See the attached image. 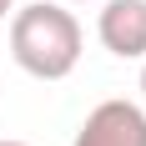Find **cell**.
Returning a JSON list of instances; mask_svg holds the SVG:
<instances>
[{
	"label": "cell",
	"instance_id": "1",
	"mask_svg": "<svg viewBox=\"0 0 146 146\" xmlns=\"http://www.w3.org/2000/svg\"><path fill=\"white\" fill-rule=\"evenodd\" d=\"M81 20L60 0H35L10 15V56L35 81H66L81 66Z\"/></svg>",
	"mask_w": 146,
	"mask_h": 146
},
{
	"label": "cell",
	"instance_id": "2",
	"mask_svg": "<svg viewBox=\"0 0 146 146\" xmlns=\"http://www.w3.org/2000/svg\"><path fill=\"white\" fill-rule=\"evenodd\" d=\"M71 146H146V106L121 101V96L91 106Z\"/></svg>",
	"mask_w": 146,
	"mask_h": 146
},
{
	"label": "cell",
	"instance_id": "3",
	"mask_svg": "<svg viewBox=\"0 0 146 146\" xmlns=\"http://www.w3.org/2000/svg\"><path fill=\"white\" fill-rule=\"evenodd\" d=\"M96 35L111 56L146 60V0H106L96 15Z\"/></svg>",
	"mask_w": 146,
	"mask_h": 146
},
{
	"label": "cell",
	"instance_id": "4",
	"mask_svg": "<svg viewBox=\"0 0 146 146\" xmlns=\"http://www.w3.org/2000/svg\"><path fill=\"white\" fill-rule=\"evenodd\" d=\"M15 10V0H0V20H5V15H10Z\"/></svg>",
	"mask_w": 146,
	"mask_h": 146
},
{
	"label": "cell",
	"instance_id": "5",
	"mask_svg": "<svg viewBox=\"0 0 146 146\" xmlns=\"http://www.w3.org/2000/svg\"><path fill=\"white\" fill-rule=\"evenodd\" d=\"M141 96H146V66H141Z\"/></svg>",
	"mask_w": 146,
	"mask_h": 146
},
{
	"label": "cell",
	"instance_id": "6",
	"mask_svg": "<svg viewBox=\"0 0 146 146\" xmlns=\"http://www.w3.org/2000/svg\"><path fill=\"white\" fill-rule=\"evenodd\" d=\"M0 146H30V141H0Z\"/></svg>",
	"mask_w": 146,
	"mask_h": 146
}]
</instances>
